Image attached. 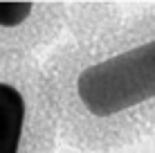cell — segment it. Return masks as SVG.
I'll list each match as a JSON object with an SVG mask.
<instances>
[{"mask_svg": "<svg viewBox=\"0 0 155 153\" xmlns=\"http://www.w3.org/2000/svg\"><path fill=\"white\" fill-rule=\"evenodd\" d=\"M43 68L68 146L115 153L155 138V5L68 36Z\"/></svg>", "mask_w": 155, "mask_h": 153, "instance_id": "6da1fadb", "label": "cell"}, {"mask_svg": "<svg viewBox=\"0 0 155 153\" xmlns=\"http://www.w3.org/2000/svg\"><path fill=\"white\" fill-rule=\"evenodd\" d=\"M61 122L38 59H0V153H58Z\"/></svg>", "mask_w": 155, "mask_h": 153, "instance_id": "7a4b0ae2", "label": "cell"}, {"mask_svg": "<svg viewBox=\"0 0 155 153\" xmlns=\"http://www.w3.org/2000/svg\"><path fill=\"white\" fill-rule=\"evenodd\" d=\"M68 2H0V59H36L68 32Z\"/></svg>", "mask_w": 155, "mask_h": 153, "instance_id": "3957f363", "label": "cell"}]
</instances>
